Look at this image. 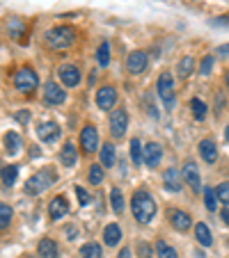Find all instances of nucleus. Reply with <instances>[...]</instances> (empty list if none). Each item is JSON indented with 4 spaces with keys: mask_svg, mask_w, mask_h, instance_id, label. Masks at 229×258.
Segmentation results:
<instances>
[{
    "mask_svg": "<svg viewBox=\"0 0 229 258\" xmlns=\"http://www.w3.org/2000/svg\"><path fill=\"white\" fill-rule=\"evenodd\" d=\"M158 96L165 103L167 110L174 105V80H172V76L167 71L158 76Z\"/></svg>",
    "mask_w": 229,
    "mask_h": 258,
    "instance_id": "39448f33",
    "label": "nucleus"
},
{
    "mask_svg": "<svg viewBox=\"0 0 229 258\" xmlns=\"http://www.w3.org/2000/svg\"><path fill=\"white\" fill-rule=\"evenodd\" d=\"M25 30H28V28H25L23 21H19V19H12L10 21V37H12V39H16V41L21 39V41H23Z\"/></svg>",
    "mask_w": 229,
    "mask_h": 258,
    "instance_id": "a878e982",
    "label": "nucleus"
},
{
    "mask_svg": "<svg viewBox=\"0 0 229 258\" xmlns=\"http://www.w3.org/2000/svg\"><path fill=\"white\" fill-rule=\"evenodd\" d=\"M224 78H227V85H229V71H227V73H224Z\"/></svg>",
    "mask_w": 229,
    "mask_h": 258,
    "instance_id": "09e8293b",
    "label": "nucleus"
},
{
    "mask_svg": "<svg viewBox=\"0 0 229 258\" xmlns=\"http://www.w3.org/2000/svg\"><path fill=\"white\" fill-rule=\"evenodd\" d=\"M163 185L170 192H179L181 185H184V174H181L176 167H170V169L165 171V176H163Z\"/></svg>",
    "mask_w": 229,
    "mask_h": 258,
    "instance_id": "ddd939ff",
    "label": "nucleus"
},
{
    "mask_svg": "<svg viewBox=\"0 0 229 258\" xmlns=\"http://www.w3.org/2000/svg\"><path fill=\"white\" fill-rule=\"evenodd\" d=\"M117 258H131V249H128V247H124L122 251H119V256H117Z\"/></svg>",
    "mask_w": 229,
    "mask_h": 258,
    "instance_id": "37998d69",
    "label": "nucleus"
},
{
    "mask_svg": "<svg viewBox=\"0 0 229 258\" xmlns=\"http://www.w3.org/2000/svg\"><path fill=\"white\" fill-rule=\"evenodd\" d=\"M76 195H78L80 206H89V204H92V199H89V195L83 190V187H76Z\"/></svg>",
    "mask_w": 229,
    "mask_h": 258,
    "instance_id": "58836bf2",
    "label": "nucleus"
},
{
    "mask_svg": "<svg viewBox=\"0 0 229 258\" xmlns=\"http://www.w3.org/2000/svg\"><path fill=\"white\" fill-rule=\"evenodd\" d=\"M220 217H222V222H224V224L229 226V208H224L222 213H220Z\"/></svg>",
    "mask_w": 229,
    "mask_h": 258,
    "instance_id": "79ce46f5",
    "label": "nucleus"
},
{
    "mask_svg": "<svg viewBox=\"0 0 229 258\" xmlns=\"http://www.w3.org/2000/svg\"><path fill=\"white\" fill-rule=\"evenodd\" d=\"M161 156H163L161 144H156V142H147L145 149H142V162H145L149 169L158 167V162H161Z\"/></svg>",
    "mask_w": 229,
    "mask_h": 258,
    "instance_id": "0eeeda50",
    "label": "nucleus"
},
{
    "mask_svg": "<svg viewBox=\"0 0 229 258\" xmlns=\"http://www.w3.org/2000/svg\"><path fill=\"white\" fill-rule=\"evenodd\" d=\"M224 137H227V142H229V126L224 128Z\"/></svg>",
    "mask_w": 229,
    "mask_h": 258,
    "instance_id": "de8ad7c7",
    "label": "nucleus"
},
{
    "mask_svg": "<svg viewBox=\"0 0 229 258\" xmlns=\"http://www.w3.org/2000/svg\"><path fill=\"white\" fill-rule=\"evenodd\" d=\"M80 258H101V247L97 242H87L80 247Z\"/></svg>",
    "mask_w": 229,
    "mask_h": 258,
    "instance_id": "c756f323",
    "label": "nucleus"
},
{
    "mask_svg": "<svg viewBox=\"0 0 229 258\" xmlns=\"http://www.w3.org/2000/svg\"><path fill=\"white\" fill-rule=\"evenodd\" d=\"M167 217H170L172 226H174L176 231H181V233H186V231L190 229V224H193L190 215L184 213V210H170V213H167Z\"/></svg>",
    "mask_w": 229,
    "mask_h": 258,
    "instance_id": "4468645a",
    "label": "nucleus"
},
{
    "mask_svg": "<svg viewBox=\"0 0 229 258\" xmlns=\"http://www.w3.org/2000/svg\"><path fill=\"white\" fill-rule=\"evenodd\" d=\"M156 253H158V258H179L174 249H172L170 244H165L163 240H158L156 242Z\"/></svg>",
    "mask_w": 229,
    "mask_h": 258,
    "instance_id": "72a5a7b5",
    "label": "nucleus"
},
{
    "mask_svg": "<svg viewBox=\"0 0 229 258\" xmlns=\"http://www.w3.org/2000/svg\"><path fill=\"white\" fill-rule=\"evenodd\" d=\"M202 195H204V206H206V210H211V213H213V210L218 208V195H215L211 187H204V190H202Z\"/></svg>",
    "mask_w": 229,
    "mask_h": 258,
    "instance_id": "7c9ffc66",
    "label": "nucleus"
},
{
    "mask_svg": "<svg viewBox=\"0 0 229 258\" xmlns=\"http://www.w3.org/2000/svg\"><path fill=\"white\" fill-rule=\"evenodd\" d=\"M138 251H140V258H149L151 256V247H149V244H145V242H140Z\"/></svg>",
    "mask_w": 229,
    "mask_h": 258,
    "instance_id": "ea45409f",
    "label": "nucleus"
},
{
    "mask_svg": "<svg viewBox=\"0 0 229 258\" xmlns=\"http://www.w3.org/2000/svg\"><path fill=\"white\" fill-rule=\"evenodd\" d=\"M23 258H32V256H23Z\"/></svg>",
    "mask_w": 229,
    "mask_h": 258,
    "instance_id": "8fccbe9b",
    "label": "nucleus"
},
{
    "mask_svg": "<svg viewBox=\"0 0 229 258\" xmlns=\"http://www.w3.org/2000/svg\"><path fill=\"white\" fill-rule=\"evenodd\" d=\"M119 240H122V229H119L117 224H108L106 229H103V242H106L108 247L119 244Z\"/></svg>",
    "mask_w": 229,
    "mask_h": 258,
    "instance_id": "412c9836",
    "label": "nucleus"
},
{
    "mask_svg": "<svg viewBox=\"0 0 229 258\" xmlns=\"http://www.w3.org/2000/svg\"><path fill=\"white\" fill-rule=\"evenodd\" d=\"M97 59H99V64H101V67H108V64H110V44H108V41H103V44L99 46Z\"/></svg>",
    "mask_w": 229,
    "mask_h": 258,
    "instance_id": "2f4dec72",
    "label": "nucleus"
},
{
    "mask_svg": "<svg viewBox=\"0 0 229 258\" xmlns=\"http://www.w3.org/2000/svg\"><path fill=\"white\" fill-rule=\"evenodd\" d=\"M58 76H60V80H62V85H67V87H76V85L80 83V71H78V67H73V64H62Z\"/></svg>",
    "mask_w": 229,
    "mask_h": 258,
    "instance_id": "f8f14e48",
    "label": "nucleus"
},
{
    "mask_svg": "<svg viewBox=\"0 0 229 258\" xmlns=\"http://www.w3.org/2000/svg\"><path fill=\"white\" fill-rule=\"evenodd\" d=\"M195 235H197V242L204 244V247H209V244L213 242V238H211V231H209V226H206L204 222H197V224H195Z\"/></svg>",
    "mask_w": 229,
    "mask_h": 258,
    "instance_id": "b1692460",
    "label": "nucleus"
},
{
    "mask_svg": "<svg viewBox=\"0 0 229 258\" xmlns=\"http://www.w3.org/2000/svg\"><path fill=\"white\" fill-rule=\"evenodd\" d=\"M16 119H21V121H28V112H25V110H23V112H19V114H16Z\"/></svg>",
    "mask_w": 229,
    "mask_h": 258,
    "instance_id": "c03bdc74",
    "label": "nucleus"
},
{
    "mask_svg": "<svg viewBox=\"0 0 229 258\" xmlns=\"http://www.w3.org/2000/svg\"><path fill=\"white\" fill-rule=\"evenodd\" d=\"M64 98H67V94H64V89L55 80H49L44 85V101L49 105H60V103H64Z\"/></svg>",
    "mask_w": 229,
    "mask_h": 258,
    "instance_id": "6e6552de",
    "label": "nucleus"
},
{
    "mask_svg": "<svg viewBox=\"0 0 229 258\" xmlns=\"http://www.w3.org/2000/svg\"><path fill=\"white\" fill-rule=\"evenodd\" d=\"M87 178H89V183H92V185H99V183L103 180V165H92V167H89Z\"/></svg>",
    "mask_w": 229,
    "mask_h": 258,
    "instance_id": "c9c22d12",
    "label": "nucleus"
},
{
    "mask_svg": "<svg viewBox=\"0 0 229 258\" xmlns=\"http://www.w3.org/2000/svg\"><path fill=\"white\" fill-rule=\"evenodd\" d=\"M215 105H218V110H220V107H222V105H224V98H222V96H220V94H218V96H215Z\"/></svg>",
    "mask_w": 229,
    "mask_h": 258,
    "instance_id": "a18cd8bd",
    "label": "nucleus"
},
{
    "mask_svg": "<svg viewBox=\"0 0 229 258\" xmlns=\"http://www.w3.org/2000/svg\"><path fill=\"white\" fill-rule=\"evenodd\" d=\"M184 180L188 183L190 187H193V192H197V195L204 190V187H202V183H200V171H197V165H195V162L188 160V162L184 165Z\"/></svg>",
    "mask_w": 229,
    "mask_h": 258,
    "instance_id": "9b49d317",
    "label": "nucleus"
},
{
    "mask_svg": "<svg viewBox=\"0 0 229 258\" xmlns=\"http://www.w3.org/2000/svg\"><path fill=\"white\" fill-rule=\"evenodd\" d=\"M215 195H218L220 204H227L229 206V183L224 180V183H220L218 187H215Z\"/></svg>",
    "mask_w": 229,
    "mask_h": 258,
    "instance_id": "e433bc0d",
    "label": "nucleus"
},
{
    "mask_svg": "<svg viewBox=\"0 0 229 258\" xmlns=\"http://www.w3.org/2000/svg\"><path fill=\"white\" fill-rule=\"evenodd\" d=\"M97 146H99V131L94 126H85L80 131V149L85 153H92L97 151Z\"/></svg>",
    "mask_w": 229,
    "mask_h": 258,
    "instance_id": "1a4fd4ad",
    "label": "nucleus"
},
{
    "mask_svg": "<svg viewBox=\"0 0 229 258\" xmlns=\"http://www.w3.org/2000/svg\"><path fill=\"white\" fill-rule=\"evenodd\" d=\"M39 85V76L34 73L32 67H21L19 71L14 73V87L23 94H32Z\"/></svg>",
    "mask_w": 229,
    "mask_h": 258,
    "instance_id": "20e7f679",
    "label": "nucleus"
},
{
    "mask_svg": "<svg viewBox=\"0 0 229 258\" xmlns=\"http://www.w3.org/2000/svg\"><path fill=\"white\" fill-rule=\"evenodd\" d=\"M16 176H19V165H7L0 167V180L5 187H12L16 183Z\"/></svg>",
    "mask_w": 229,
    "mask_h": 258,
    "instance_id": "4be33fe9",
    "label": "nucleus"
},
{
    "mask_svg": "<svg viewBox=\"0 0 229 258\" xmlns=\"http://www.w3.org/2000/svg\"><path fill=\"white\" fill-rule=\"evenodd\" d=\"M131 210H133V217L140 224H149L154 219V215H156V201H154V197L147 190H138L131 197Z\"/></svg>",
    "mask_w": 229,
    "mask_h": 258,
    "instance_id": "f257e3e1",
    "label": "nucleus"
},
{
    "mask_svg": "<svg viewBox=\"0 0 229 258\" xmlns=\"http://www.w3.org/2000/svg\"><path fill=\"white\" fill-rule=\"evenodd\" d=\"M55 180H58L55 169L46 167V169L37 171L34 176H30L28 183H25V192H28V195H41V192L49 190L51 185H55Z\"/></svg>",
    "mask_w": 229,
    "mask_h": 258,
    "instance_id": "7ed1b4c3",
    "label": "nucleus"
},
{
    "mask_svg": "<svg viewBox=\"0 0 229 258\" xmlns=\"http://www.w3.org/2000/svg\"><path fill=\"white\" fill-rule=\"evenodd\" d=\"M37 251H39V258H58V247H55V242L51 238L41 240Z\"/></svg>",
    "mask_w": 229,
    "mask_h": 258,
    "instance_id": "5701e85b",
    "label": "nucleus"
},
{
    "mask_svg": "<svg viewBox=\"0 0 229 258\" xmlns=\"http://www.w3.org/2000/svg\"><path fill=\"white\" fill-rule=\"evenodd\" d=\"M215 53L220 55V57H229V44H222V46H218V50Z\"/></svg>",
    "mask_w": 229,
    "mask_h": 258,
    "instance_id": "a19ab883",
    "label": "nucleus"
},
{
    "mask_svg": "<svg viewBox=\"0 0 229 258\" xmlns=\"http://www.w3.org/2000/svg\"><path fill=\"white\" fill-rule=\"evenodd\" d=\"M21 146H23V140H21V135L16 131H7L5 133V149L10 156H16V153L21 151Z\"/></svg>",
    "mask_w": 229,
    "mask_h": 258,
    "instance_id": "aec40b11",
    "label": "nucleus"
},
{
    "mask_svg": "<svg viewBox=\"0 0 229 258\" xmlns=\"http://www.w3.org/2000/svg\"><path fill=\"white\" fill-rule=\"evenodd\" d=\"M60 160H62L64 167H76V162H78V149L73 146V142H64Z\"/></svg>",
    "mask_w": 229,
    "mask_h": 258,
    "instance_id": "a211bd4d",
    "label": "nucleus"
},
{
    "mask_svg": "<svg viewBox=\"0 0 229 258\" xmlns=\"http://www.w3.org/2000/svg\"><path fill=\"white\" fill-rule=\"evenodd\" d=\"M37 137L41 142H55L60 137V126L55 121H44L37 126Z\"/></svg>",
    "mask_w": 229,
    "mask_h": 258,
    "instance_id": "2eb2a0df",
    "label": "nucleus"
},
{
    "mask_svg": "<svg viewBox=\"0 0 229 258\" xmlns=\"http://www.w3.org/2000/svg\"><path fill=\"white\" fill-rule=\"evenodd\" d=\"M211 69H213V55H206V57L202 59V64H200V73L202 76H209Z\"/></svg>",
    "mask_w": 229,
    "mask_h": 258,
    "instance_id": "4c0bfd02",
    "label": "nucleus"
},
{
    "mask_svg": "<svg viewBox=\"0 0 229 258\" xmlns=\"http://www.w3.org/2000/svg\"><path fill=\"white\" fill-rule=\"evenodd\" d=\"M193 69H195V59L190 57V55H186L184 59H181L179 64H176V73H179V78H188L190 73H193Z\"/></svg>",
    "mask_w": 229,
    "mask_h": 258,
    "instance_id": "393cba45",
    "label": "nucleus"
},
{
    "mask_svg": "<svg viewBox=\"0 0 229 258\" xmlns=\"http://www.w3.org/2000/svg\"><path fill=\"white\" fill-rule=\"evenodd\" d=\"M142 149H145V146L140 144V140H138V137H133V140H131V158H133V165H140V162H142Z\"/></svg>",
    "mask_w": 229,
    "mask_h": 258,
    "instance_id": "f704fd0d",
    "label": "nucleus"
},
{
    "mask_svg": "<svg viewBox=\"0 0 229 258\" xmlns=\"http://www.w3.org/2000/svg\"><path fill=\"white\" fill-rule=\"evenodd\" d=\"M101 165L103 167H112V165H115V146H112L110 142L101 146Z\"/></svg>",
    "mask_w": 229,
    "mask_h": 258,
    "instance_id": "cd10ccee",
    "label": "nucleus"
},
{
    "mask_svg": "<svg viewBox=\"0 0 229 258\" xmlns=\"http://www.w3.org/2000/svg\"><path fill=\"white\" fill-rule=\"evenodd\" d=\"M73 41H76V32L69 25H55V28H51L46 32V46L49 48L62 50V48H69Z\"/></svg>",
    "mask_w": 229,
    "mask_h": 258,
    "instance_id": "f03ea898",
    "label": "nucleus"
},
{
    "mask_svg": "<svg viewBox=\"0 0 229 258\" xmlns=\"http://www.w3.org/2000/svg\"><path fill=\"white\" fill-rule=\"evenodd\" d=\"M200 156L204 162H209V165H213L215 160H218V149H215V142L213 140H202L200 142Z\"/></svg>",
    "mask_w": 229,
    "mask_h": 258,
    "instance_id": "f3484780",
    "label": "nucleus"
},
{
    "mask_svg": "<svg viewBox=\"0 0 229 258\" xmlns=\"http://www.w3.org/2000/svg\"><path fill=\"white\" fill-rule=\"evenodd\" d=\"M67 213H69V204H67L64 197H55V199H51V204H49L51 219H60V217H64Z\"/></svg>",
    "mask_w": 229,
    "mask_h": 258,
    "instance_id": "6ab92c4d",
    "label": "nucleus"
},
{
    "mask_svg": "<svg viewBox=\"0 0 229 258\" xmlns=\"http://www.w3.org/2000/svg\"><path fill=\"white\" fill-rule=\"evenodd\" d=\"M126 126H128V114H126V110H112L110 112V133H112V137H122L124 135V131H126Z\"/></svg>",
    "mask_w": 229,
    "mask_h": 258,
    "instance_id": "423d86ee",
    "label": "nucleus"
},
{
    "mask_svg": "<svg viewBox=\"0 0 229 258\" xmlns=\"http://www.w3.org/2000/svg\"><path fill=\"white\" fill-rule=\"evenodd\" d=\"M126 69L131 73H142L147 69V53L145 50H133L126 59Z\"/></svg>",
    "mask_w": 229,
    "mask_h": 258,
    "instance_id": "dca6fc26",
    "label": "nucleus"
},
{
    "mask_svg": "<svg viewBox=\"0 0 229 258\" xmlns=\"http://www.w3.org/2000/svg\"><path fill=\"white\" fill-rule=\"evenodd\" d=\"M12 206H7V204H0V231L3 229H7L10 226V222H12Z\"/></svg>",
    "mask_w": 229,
    "mask_h": 258,
    "instance_id": "473e14b6",
    "label": "nucleus"
},
{
    "mask_svg": "<svg viewBox=\"0 0 229 258\" xmlns=\"http://www.w3.org/2000/svg\"><path fill=\"white\" fill-rule=\"evenodd\" d=\"M117 103V89L110 87V85H103L97 92V105L101 110H112V105Z\"/></svg>",
    "mask_w": 229,
    "mask_h": 258,
    "instance_id": "9d476101",
    "label": "nucleus"
},
{
    "mask_svg": "<svg viewBox=\"0 0 229 258\" xmlns=\"http://www.w3.org/2000/svg\"><path fill=\"white\" fill-rule=\"evenodd\" d=\"M110 204H112V210L117 215L124 213V197H122V190H119V187H112L110 190Z\"/></svg>",
    "mask_w": 229,
    "mask_h": 258,
    "instance_id": "bb28decb",
    "label": "nucleus"
},
{
    "mask_svg": "<svg viewBox=\"0 0 229 258\" xmlns=\"http://www.w3.org/2000/svg\"><path fill=\"white\" fill-rule=\"evenodd\" d=\"M87 80H89V85H92V83H94V80H97V73H94V71H92V73H89V76H87Z\"/></svg>",
    "mask_w": 229,
    "mask_h": 258,
    "instance_id": "49530a36",
    "label": "nucleus"
},
{
    "mask_svg": "<svg viewBox=\"0 0 229 258\" xmlns=\"http://www.w3.org/2000/svg\"><path fill=\"white\" fill-rule=\"evenodd\" d=\"M190 110H193V117H195L197 121H204L206 119V103L204 101L193 98V101H190Z\"/></svg>",
    "mask_w": 229,
    "mask_h": 258,
    "instance_id": "c85d7f7f",
    "label": "nucleus"
}]
</instances>
